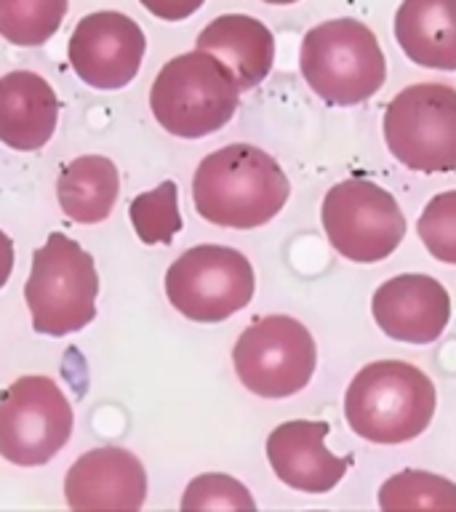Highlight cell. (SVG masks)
I'll list each match as a JSON object with an SVG mask.
<instances>
[{"label": "cell", "mask_w": 456, "mask_h": 512, "mask_svg": "<svg viewBox=\"0 0 456 512\" xmlns=\"http://www.w3.org/2000/svg\"><path fill=\"white\" fill-rule=\"evenodd\" d=\"M291 184L278 160L254 144H227L200 160L192 203L211 224L254 230L283 211Z\"/></svg>", "instance_id": "1"}, {"label": "cell", "mask_w": 456, "mask_h": 512, "mask_svg": "<svg viewBox=\"0 0 456 512\" xmlns=\"http://www.w3.org/2000/svg\"><path fill=\"white\" fill-rule=\"evenodd\" d=\"M438 406L435 384L403 360H376L352 376L344 392V419L376 446H400L430 427Z\"/></svg>", "instance_id": "2"}, {"label": "cell", "mask_w": 456, "mask_h": 512, "mask_svg": "<svg viewBox=\"0 0 456 512\" xmlns=\"http://www.w3.org/2000/svg\"><path fill=\"white\" fill-rule=\"evenodd\" d=\"M299 70L307 86L334 107H352L384 86L387 62L379 40L358 19H331L302 40Z\"/></svg>", "instance_id": "3"}, {"label": "cell", "mask_w": 456, "mask_h": 512, "mask_svg": "<svg viewBox=\"0 0 456 512\" xmlns=\"http://www.w3.org/2000/svg\"><path fill=\"white\" fill-rule=\"evenodd\" d=\"M240 88L232 72L208 51H192L171 59L152 83V115L168 134L203 139L232 120Z\"/></svg>", "instance_id": "4"}, {"label": "cell", "mask_w": 456, "mask_h": 512, "mask_svg": "<svg viewBox=\"0 0 456 512\" xmlns=\"http://www.w3.org/2000/svg\"><path fill=\"white\" fill-rule=\"evenodd\" d=\"M99 275L94 256L62 232H51L46 246L32 254L24 286L32 328L46 336H67L96 318Z\"/></svg>", "instance_id": "5"}, {"label": "cell", "mask_w": 456, "mask_h": 512, "mask_svg": "<svg viewBox=\"0 0 456 512\" xmlns=\"http://www.w3.org/2000/svg\"><path fill=\"white\" fill-rule=\"evenodd\" d=\"M384 142L411 171L446 174L456 168V88L416 83L384 110Z\"/></svg>", "instance_id": "6"}, {"label": "cell", "mask_w": 456, "mask_h": 512, "mask_svg": "<svg viewBox=\"0 0 456 512\" xmlns=\"http://www.w3.org/2000/svg\"><path fill=\"white\" fill-rule=\"evenodd\" d=\"M232 363L246 390L280 400L310 384L318 350L304 323L291 315H267L238 336Z\"/></svg>", "instance_id": "7"}, {"label": "cell", "mask_w": 456, "mask_h": 512, "mask_svg": "<svg viewBox=\"0 0 456 512\" xmlns=\"http://www.w3.org/2000/svg\"><path fill=\"white\" fill-rule=\"evenodd\" d=\"M254 267L227 246L187 248L166 272V296L195 323H222L254 299Z\"/></svg>", "instance_id": "8"}, {"label": "cell", "mask_w": 456, "mask_h": 512, "mask_svg": "<svg viewBox=\"0 0 456 512\" xmlns=\"http://www.w3.org/2000/svg\"><path fill=\"white\" fill-rule=\"evenodd\" d=\"M320 219L331 246L358 264L382 262L406 238V216L398 200L368 179L334 184L323 198Z\"/></svg>", "instance_id": "9"}, {"label": "cell", "mask_w": 456, "mask_h": 512, "mask_svg": "<svg viewBox=\"0 0 456 512\" xmlns=\"http://www.w3.org/2000/svg\"><path fill=\"white\" fill-rule=\"evenodd\" d=\"M70 400L48 376H22L0 395V456L16 467L51 462L72 435Z\"/></svg>", "instance_id": "10"}, {"label": "cell", "mask_w": 456, "mask_h": 512, "mask_svg": "<svg viewBox=\"0 0 456 512\" xmlns=\"http://www.w3.org/2000/svg\"><path fill=\"white\" fill-rule=\"evenodd\" d=\"M144 35L123 14H91L70 38V64L78 78L99 91H118L139 72Z\"/></svg>", "instance_id": "11"}, {"label": "cell", "mask_w": 456, "mask_h": 512, "mask_svg": "<svg viewBox=\"0 0 456 512\" xmlns=\"http://www.w3.org/2000/svg\"><path fill=\"white\" fill-rule=\"evenodd\" d=\"M371 312L376 326L395 342L430 344L451 320V296L440 280L406 272L376 288Z\"/></svg>", "instance_id": "12"}, {"label": "cell", "mask_w": 456, "mask_h": 512, "mask_svg": "<svg viewBox=\"0 0 456 512\" xmlns=\"http://www.w3.org/2000/svg\"><path fill=\"white\" fill-rule=\"evenodd\" d=\"M64 496L72 510H142L147 472L126 448H94L70 467Z\"/></svg>", "instance_id": "13"}, {"label": "cell", "mask_w": 456, "mask_h": 512, "mask_svg": "<svg viewBox=\"0 0 456 512\" xmlns=\"http://www.w3.org/2000/svg\"><path fill=\"white\" fill-rule=\"evenodd\" d=\"M328 424L294 419L283 422L267 438V459L280 483L304 494H328L350 470L352 456H336L326 448Z\"/></svg>", "instance_id": "14"}, {"label": "cell", "mask_w": 456, "mask_h": 512, "mask_svg": "<svg viewBox=\"0 0 456 512\" xmlns=\"http://www.w3.org/2000/svg\"><path fill=\"white\" fill-rule=\"evenodd\" d=\"M59 123V99L46 78L19 70L0 78V142L32 152L51 142Z\"/></svg>", "instance_id": "15"}, {"label": "cell", "mask_w": 456, "mask_h": 512, "mask_svg": "<svg viewBox=\"0 0 456 512\" xmlns=\"http://www.w3.org/2000/svg\"><path fill=\"white\" fill-rule=\"evenodd\" d=\"M200 51L214 54L232 72L240 94L262 83L275 62V38L251 16L230 14L211 22L198 38Z\"/></svg>", "instance_id": "16"}, {"label": "cell", "mask_w": 456, "mask_h": 512, "mask_svg": "<svg viewBox=\"0 0 456 512\" xmlns=\"http://www.w3.org/2000/svg\"><path fill=\"white\" fill-rule=\"evenodd\" d=\"M403 54L427 70H456V0H403L395 14Z\"/></svg>", "instance_id": "17"}, {"label": "cell", "mask_w": 456, "mask_h": 512, "mask_svg": "<svg viewBox=\"0 0 456 512\" xmlns=\"http://www.w3.org/2000/svg\"><path fill=\"white\" fill-rule=\"evenodd\" d=\"M118 168L104 155H83L62 168L56 195L59 206L72 222L99 224L112 214L118 203Z\"/></svg>", "instance_id": "18"}, {"label": "cell", "mask_w": 456, "mask_h": 512, "mask_svg": "<svg viewBox=\"0 0 456 512\" xmlns=\"http://www.w3.org/2000/svg\"><path fill=\"white\" fill-rule=\"evenodd\" d=\"M379 507L395 510H451L456 512L454 480L424 470H403L379 488Z\"/></svg>", "instance_id": "19"}, {"label": "cell", "mask_w": 456, "mask_h": 512, "mask_svg": "<svg viewBox=\"0 0 456 512\" xmlns=\"http://www.w3.org/2000/svg\"><path fill=\"white\" fill-rule=\"evenodd\" d=\"M67 0H0V35L16 46L46 43L62 22Z\"/></svg>", "instance_id": "20"}, {"label": "cell", "mask_w": 456, "mask_h": 512, "mask_svg": "<svg viewBox=\"0 0 456 512\" xmlns=\"http://www.w3.org/2000/svg\"><path fill=\"white\" fill-rule=\"evenodd\" d=\"M131 224L142 243H171L174 235L182 230V214H179V190L176 182H163L155 190L142 192L131 200Z\"/></svg>", "instance_id": "21"}, {"label": "cell", "mask_w": 456, "mask_h": 512, "mask_svg": "<svg viewBox=\"0 0 456 512\" xmlns=\"http://www.w3.org/2000/svg\"><path fill=\"white\" fill-rule=\"evenodd\" d=\"M424 248L438 262L456 264V190L440 192L424 206L416 222Z\"/></svg>", "instance_id": "22"}, {"label": "cell", "mask_w": 456, "mask_h": 512, "mask_svg": "<svg viewBox=\"0 0 456 512\" xmlns=\"http://www.w3.org/2000/svg\"><path fill=\"white\" fill-rule=\"evenodd\" d=\"M182 510H256V502L240 480L208 472L187 486Z\"/></svg>", "instance_id": "23"}, {"label": "cell", "mask_w": 456, "mask_h": 512, "mask_svg": "<svg viewBox=\"0 0 456 512\" xmlns=\"http://www.w3.org/2000/svg\"><path fill=\"white\" fill-rule=\"evenodd\" d=\"M142 6L155 16H160V19L176 22V19L190 16L192 11H198L203 6V0H142Z\"/></svg>", "instance_id": "24"}, {"label": "cell", "mask_w": 456, "mask_h": 512, "mask_svg": "<svg viewBox=\"0 0 456 512\" xmlns=\"http://www.w3.org/2000/svg\"><path fill=\"white\" fill-rule=\"evenodd\" d=\"M11 270H14V243H11L6 232L0 230V288L8 283Z\"/></svg>", "instance_id": "25"}, {"label": "cell", "mask_w": 456, "mask_h": 512, "mask_svg": "<svg viewBox=\"0 0 456 512\" xmlns=\"http://www.w3.org/2000/svg\"><path fill=\"white\" fill-rule=\"evenodd\" d=\"M264 3H275V6H288V3H296V0H264Z\"/></svg>", "instance_id": "26"}]
</instances>
